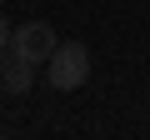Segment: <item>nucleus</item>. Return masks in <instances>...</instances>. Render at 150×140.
I'll list each match as a JSON object with an SVG mask.
<instances>
[{
	"label": "nucleus",
	"mask_w": 150,
	"mask_h": 140,
	"mask_svg": "<svg viewBox=\"0 0 150 140\" xmlns=\"http://www.w3.org/2000/svg\"><path fill=\"white\" fill-rule=\"evenodd\" d=\"M0 70H5V60H0Z\"/></svg>",
	"instance_id": "39448f33"
},
{
	"label": "nucleus",
	"mask_w": 150,
	"mask_h": 140,
	"mask_svg": "<svg viewBox=\"0 0 150 140\" xmlns=\"http://www.w3.org/2000/svg\"><path fill=\"white\" fill-rule=\"evenodd\" d=\"M10 35H15V25H10L5 15H0V50H5V45H10Z\"/></svg>",
	"instance_id": "20e7f679"
},
{
	"label": "nucleus",
	"mask_w": 150,
	"mask_h": 140,
	"mask_svg": "<svg viewBox=\"0 0 150 140\" xmlns=\"http://www.w3.org/2000/svg\"><path fill=\"white\" fill-rule=\"evenodd\" d=\"M0 85H5L10 95H25V90L35 85V65H30V60H20V55H15V60H5V70H0Z\"/></svg>",
	"instance_id": "7ed1b4c3"
},
{
	"label": "nucleus",
	"mask_w": 150,
	"mask_h": 140,
	"mask_svg": "<svg viewBox=\"0 0 150 140\" xmlns=\"http://www.w3.org/2000/svg\"><path fill=\"white\" fill-rule=\"evenodd\" d=\"M45 80H50L55 90H80V85L90 80V50H85L80 40H65V45H55Z\"/></svg>",
	"instance_id": "f257e3e1"
},
{
	"label": "nucleus",
	"mask_w": 150,
	"mask_h": 140,
	"mask_svg": "<svg viewBox=\"0 0 150 140\" xmlns=\"http://www.w3.org/2000/svg\"><path fill=\"white\" fill-rule=\"evenodd\" d=\"M55 45H60V40H55V30H50L45 20H25V25L10 35V50H15L20 60H30V65L50 60V55H55Z\"/></svg>",
	"instance_id": "f03ea898"
}]
</instances>
